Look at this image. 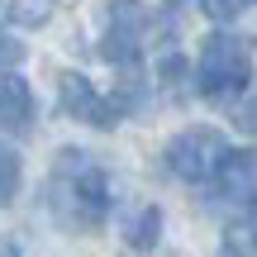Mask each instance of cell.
Returning <instances> with one entry per match:
<instances>
[{
    "instance_id": "6da1fadb",
    "label": "cell",
    "mask_w": 257,
    "mask_h": 257,
    "mask_svg": "<svg viewBox=\"0 0 257 257\" xmlns=\"http://www.w3.org/2000/svg\"><path fill=\"white\" fill-rule=\"evenodd\" d=\"M43 205L53 210V219L62 229H100L105 214H110V176L81 153V148H62L48 172L43 186Z\"/></svg>"
},
{
    "instance_id": "7a4b0ae2",
    "label": "cell",
    "mask_w": 257,
    "mask_h": 257,
    "mask_svg": "<svg viewBox=\"0 0 257 257\" xmlns=\"http://www.w3.org/2000/svg\"><path fill=\"white\" fill-rule=\"evenodd\" d=\"M252 67H257L252 38L219 34V29H214L200 43V57H195V91H200L205 100H214V105H229L252 86Z\"/></svg>"
},
{
    "instance_id": "3957f363",
    "label": "cell",
    "mask_w": 257,
    "mask_h": 257,
    "mask_svg": "<svg viewBox=\"0 0 257 257\" xmlns=\"http://www.w3.org/2000/svg\"><path fill=\"white\" fill-rule=\"evenodd\" d=\"M229 157V143H224V134L219 128H181V134L167 143V153H162V162H167V172L172 176H181V181H210L214 176V167Z\"/></svg>"
},
{
    "instance_id": "277c9868",
    "label": "cell",
    "mask_w": 257,
    "mask_h": 257,
    "mask_svg": "<svg viewBox=\"0 0 257 257\" xmlns=\"http://www.w3.org/2000/svg\"><path fill=\"white\" fill-rule=\"evenodd\" d=\"M138 48H143V10H138V0H110V29L100 38V57L134 72Z\"/></svg>"
},
{
    "instance_id": "5b68a950",
    "label": "cell",
    "mask_w": 257,
    "mask_h": 257,
    "mask_svg": "<svg viewBox=\"0 0 257 257\" xmlns=\"http://www.w3.org/2000/svg\"><path fill=\"white\" fill-rule=\"evenodd\" d=\"M57 100H62V114L91 124V128H114L119 114L110 110V95H100L81 72H62L57 76Z\"/></svg>"
},
{
    "instance_id": "8992f818",
    "label": "cell",
    "mask_w": 257,
    "mask_h": 257,
    "mask_svg": "<svg viewBox=\"0 0 257 257\" xmlns=\"http://www.w3.org/2000/svg\"><path fill=\"white\" fill-rule=\"evenodd\" d=\"M210 195L214 200H229V205H252L257 195V153H233L214 167L210 176Z\"/></svg>"
},
{
    "instance_id": "52a82bcc",
    "label": "cell",
    "mask_w": 257,
    "mask_h": 257,
    "mask_svg": "<svg viewBox=\"0 0 257 257\" xmlns=\"http://www.w3.org/2000/svg\"><path fill=\"white\" fill-rule=\"evenodd\" d=\"M34 124V91L24 76L0 72V128L5 134H24Z\"/></svg>"
},
{
    "instance_id": "ba28073f",
    "label": "cell",
    "mask_w": 257,
    "mask_h": 257,
    "mask_svg": "<svg viewBox=\"0 0 257 257\" xmlns=\"http://www.w3.org/2000/svg\"><path fill=\"white\" fill-rule=\"evenodd\" d=\"M157 233H162V210L157 205H143V210L128 219V229H124V238H128V248H138V252H148L157 243Z\"/></svg>"
},
{
    "instance_id": "9c48e42d",
    "label": "cell",
    "mask_w": 257,
    "mask_h": 257,
    "mask_svg": "<svg viewBox=\"0 0 257 257\" xmlns=\"http://www.w3.org/2000/svg\"><path fill=\"white\" fill-rule=\"evenodd\" d=\"M224 248L233 257H252L257 252V200L248 205V214H243L238 224H229V233H224Z\"/></svg>"
},
{
    "instance_id": "30bf717a",
    "label": "cell",
    "mask_w": 257,
    "mask_h": 257,
    "mask_svg": "<svg viewBox=\"0 0 257 257\" xmlns=\"http://www.w3.org/2000/svg\"><path fill=\"white\" fill-rule=\"evenodd\" d=\"M48 19H53V0H10V24L43 29Z\"/></svg>"
},
{
    "instance_id": "8fae6325",
    "label": "cell",
    "mask_w": 257,
    "mask_h": 257,
    "mask_svg": "<svg viewBox=\"0 0 257 257\" xmlns=\"http://www.w3.org/2000/svg\"><path fill=\"white\" fill-rule=\"evenodd\" d=\"M19 191V157L10 148H0V205H10Z\"/></svg>"
},
{
    "instance_id": "7c38bea8",
    "label": "cell",
    "mask_w": 257,
    "mask_h": 257,
    "mask_svg": "<svg viewBox=\"0 0 257 257\" xmlns=\"http://www.w3.org/2000/svg\"><path fill=\"white\" fill-rule=\"evenodd\" d=\"M200 10H205L210 19H219V24H229V19H238L243 0H200Z\"/></svg>"
},
{
    "instance_id": "4fadbf2b",
    "label": "cell",
    "mask_w": 257,
    "mask_h": 257,
    "mask_svg": "<svg viewBox=\"0 0 257 257\" xmlns=\"http://www.w3.org/2000/svg\"><path fill=\"white\" fill-rule=\"evenodd\" d=\"M24 62V43H15L10 34H0V72H15Z\"/></svg>"
},
{
    "instance_id": "5bb4252c",
    "label": "cell",
    "mask_w": 257,
    "mask_h": 257,
    "mask_svg": "<svg viewBox=\"0 0 257 257\" xmlns=\"http://www.w3.org/2000/svg\"><path fill=\"white\" fill-rule=\"evenodd\" d=\"M238 124H243V128H252V134H257V100H248V105L238 110Z\"/></svg>"
},
{
    "instance_id": "9a60e30c",
    "label": "cell",
    "mask_w": 257,
    "mask_h": 257,
    "mask_svg": "<svg viewBox=\"0 0 257 257\" xmlns=\"http://www.w3.org/2000/svg\"><path fill=\"white\" fill-rule=\"evenodd\" d=\"M0 257H24V248H19L10 233H0Z\"/></svg>"
},
{
    "instance_id": "2e32d148",
    "label": "cell",
    "mask_w": 257,
    "mask_h": 257,
    "mask_svg": "<svg viewBox=\"0 0 257 257\" xmlns=\"http://www.w3.org/2000/svg\"><path fill=\"white\" fill-rule=\"evenodd\" d=\"M167 5H181V0H167Z\"/></svg>"
},
{
    "instance_id": "e0dca14e",
    "label": "cell",
    "mask_w": 257,
    "mask_h": 257,
    "mask_svg": "<svg viewBox=\"0 0 257 257\" xmlns=\"http://www.w3.org/2000/svg\"><path fill=\"white\" fill-rule=\"evenodd\" d=\"M243 5H248V0H243Z\"/></svg>"
}]
</instances>
